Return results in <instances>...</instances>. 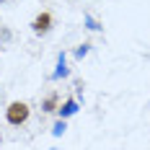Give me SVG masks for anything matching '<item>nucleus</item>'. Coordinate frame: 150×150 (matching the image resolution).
<instances>
[{"label":"nucleus","instance_id":"1","mask_svg":"<svg viewBox=\"0 0 150 150\" xmlns=\"http://www.w3.org/2000/svg\"><path fill=\"white\" fill-rule=\"evenodd\" d=\"M31 117V106L26 101H11L8 109H5V122L11 124V127H21V124H26Z\"/></svg>","mask_w":150,"mask_h":150},{"label":"nucleus","instance_id":"2","mask_svg":"<svg viewBox=\"0 0 150 150\" xmlns=\"http://www.w3.org/2000/svg\"><path fill=\"white\" fill-rule=\"evenodd\" d=\"M52 29H54V16L49 13V11H42L31 21V31L36 36H47V34H52Z\"/></svg>","mask_w":150,"mask_h":150},{"label":"nucleus","instance_id":"3","mask_svg":"<svg viewBox=\"0 0 150 150\" xmlns=\"http://www.w3.org/2000/svg\"><path fill=\"white\" fill-rule=\"evenodd\" d=\"M52 80H65L70 78V67H67V52H60L57 54V65H54V73L49 75Z\"/></svg>","mask_w":150,"mask_h":150},{"label":"nucleus","instance_id":"4","mask_svg":"<svg viewBox=\"0 0 150 150\" xmlns=\"http://www.w3.org/2000/svg\"><path fill=\"white\" fill-rule=\"evenodd\" d=\"M78 109H80L78 98H67V101H62V104H60V109H57V117L67 122L70 117H75V114H78Z\"/></svg>","mask_w":150,"mask_h":150},{"label":"nucleus","instance_id":"5","mask_svg":"<svg viewBox=\"0 0 150 150\" xmlns=\"http://www.w3.org/2000/svg\"><path fill=\"white\" fill-rule=\"evenodd\" d=\"M57 109H60V93L52 91V93H47L42 98V114H54Z\"/></svg>","mask_w":150,"mask_h":150},{"label":"nucleus","instance_id":"6","mask_svg":"<svg viewBox=\"0 0 150 150\" xmlns=\"http://www.w3.org/2000/svg\"><path fill=\"white\" fill-rule=\"evenodd\" d=\"M11 42H13V29L5 26V23H0V47H8Z\"/></svg>","mask_w":150,"mask_h":150},{"label":"nucleus","instance_id":"7","mask_svg":"<svg viewBox=\"0 0 150 150\" xmlns=\"http://www.w3.org/2000/svg\"><path fill=\"white\" fill-rule=\"evenodd\" d=\"M83 23H86V29H88V31H104V26H101V23H98V21H96L91 13L83 16Z\"/></svg>","mask_w":150,"mask_h":150},{"label":"nucleus","instance_id":"8","mask_svg":"<svg viewBox=\"0 0 150 150\" xmlns=\"http://www.w3.org/2000/svg\"><path fill=\"white\" fill-rule=\"evenodd\" d=\"M91 42H83V44H78V49H75L73 54H75V60H83V57H88V52H91Z\"/></svg>","mask_w":150,"mask_h":150},{"label":"nucleus","instance_id":"9","mask_svg":"<svg viewBox=\"0 0 150 150\" xmlns=\"http://www.w3.org/2000/svg\"><path fill=\"white\" fill-rule=\"evenodd\" d=\"M65 129H67V122H65V119H57V122H54V127H52V135H54V137H62V135H65Z\"/></svg>","mask_w":150,"mask_h":150},{"label":"nucleus","instance_id":"10","mask_svg":"<svg viewBox=\"0 0 150 150\" xmlns=\"http://www.w3.org/2000/svg\"><path fill=\"white\" fill-rule=\"evenodd\" d=\"M0 142H3V135H0Z\"/></svg>","mask_w":150,"mask_h":150}]
</instances>
